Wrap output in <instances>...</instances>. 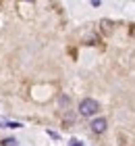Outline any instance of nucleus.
I'll return each instance as SVG.
<instances>
[{"label": "nucleus", "mask_w": 135, "mask_h": 146, "mask_svg": "<svg viewBox=\"0 0 135 146\" xmlns=\"http://www.w3.org/2000/svg\"><path fill=\"white\" fill-rule=\"evenodd\" d=\"M92 131H96V134H104L106 131V119H94L92 121Z\"/></svg>", "instance_id": "2"}, {"label": "nucleus", "mask_w": 135, "mask_h": 146, "mask_svg": "<svg viewBox=\"0 0 135 146\" xmlns=\"http://www.w3.org/2000/svg\"><path fill=\"white\" fill-rule=\"evenodd\" d=\"M98 111H100V104H98V100H94V98H85V100H81V104H79V113L83 117H92V115H96Z\"/></svg>", "instance_id": "1"}, {"label": "nucleus", "mask_w": 135, "mask_h": 146, "mask_svg": "<svg viewBox=\"0 0 135 146\" xmlns=\"http://www.w3.org/2000/svg\"><path fill=\"white\" fill-rule=\"evenodd\" d=\"M71 146H83V144H81L79 140H73V142H71Z\"/></svg>", "instance_id": "4"}, {"label": "nucleus", "mask_w": 135, "mask_h": 146, "mask_svg": "<svg viewBox=\"0 0 135 146\" xmlns=\"http://www.w3.org/2000/svg\"><path fill=\"white\" fill-rule=\"evenodd\" d=\"M2 144H4V146H17V140H15V138H6Z\"/></svg>", "instance_id": "3"}]
</instances>
